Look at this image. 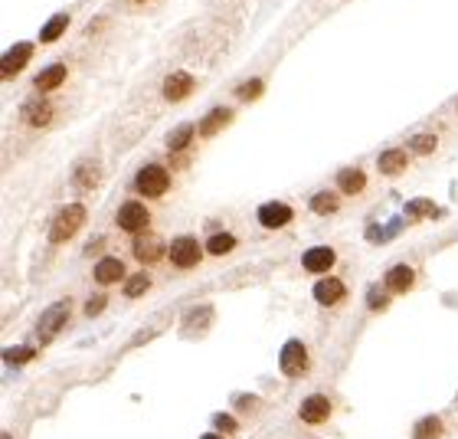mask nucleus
Listing matches in <instances>:
<instances>
[{
    "mask_svg": "<svg viewBox=\"0 0 458 439\" xmlns=\"http://www.w3.org/2000/svg\"><path fill=\"white\" fill-rule=\"evenodd\" d=\"M82 223H86V207H82V203H69L66 210H59V217L53 220L49 239H53V243H66L69 236H76Z\"/></svg>",
    "mask_w": 458,
    "mask_h": 439,
    "instance_id": "1",
    "label": "nucleus"
},
{
    "mask_svg": "<svg viewBox=\"0 0 458 439\" xmlns=\"http://www.w3.org/2000/svg\"><path fill=\"white\" fill-rule=\"evenodd\" d=\"M167 187H171V174L157 164H144L134 177V191L144 197H161V193H167Z\"/></svg>",
    "mask_w": 458,
    "mask_h": 439,
    "instance_id": "2",
    "label": "nucleus"
},
{
    "mask_svg": "<svg viewBox=\"0 0 458 439\" xmlns=\"http://www.w3.org/2000/svg\"><path fill=\"white\" fill-rule=\"evenodd\" d=\"M66 318H69V302H56V305H49L46 312H43V318H39V325H37L39 341H53V338L59 334V328L66 325Z\"/></svg>",
    "mask_w": 458,
    "mask_h": 439,
    "instance_id": "3",
    "label": "nucleus"
},
{
    "mask_svg": "<svg viewBox=\"0 0 458 439\" xmlns=\"http://www.w3.org/2000/svg\"><path fill=\"white\" fill-rule=\"evenodd\" d=\"M308 371V351L301 341H288L282 348V374L285 377H301Z\"/></svg>",
    "mask_w": 458,
    "mask_h": 439,
    "instance_id": "4",
    "label": "nucleus"
},
{
    "mask_svg": "<svg viewBox=\"0 0 458 439\" xmlns=\"http://www.w3.org/2000/svg\"><path fill=\"white\" fill-rule=\"evenodd\" d=\"M118 227L128 229V233H141V229H148V220H151V213H148V207H141L138 201H128L122 203V210H118Z\"/></svg>",
    "mask_w": 458,
    "mask_h": 439,
    "instance_id": "5",
    "label": "nucleus"
},
{
    "mask_svg": "<svg viewBox=\"0 0 458 439\" xmlns=\"http://www.w3.org/2000/svg\"><path fill=\"white\" fill-rule=\"evenodd\" d=\"M171 262L177 269H190L200 262V243L193 236H181L171 243Z\"/></svg>",
    "mask_w": 458,
    "mask_h": 439,
    "instance_id": "6",
    "label": "nucleus"
},
{
    "mask_svg": "<svg viewBox=\"0 0 458 439\" xmlns=\"http://www.w3.org/2000/svg\"><path fill=\"white\" fill-rule=\"evenodd\" d=\"M288 220H292V207H288V203L272 201V203H262V207H259V223H262L266 229L285 227Z\"/></svg>",
    "mask_w": 458,
    "mask_h": 439,
    "instance_id": "7",
    "label": "nucleus"
},
{
    "mask_svg": "<svg viewBox=\"0 0 458 439\" xmlns=\"http://www.w3.org/2000/svg\"><path fill=\"white\" fill-rule=\"evenodd\" d=\"M334 262H337V256H334V249L331 246H315L301 256V266H305L308 272H327Z\"/></svg>",
    "mask_w": 458,
    "mask_h": 439,
    "instance_id": "8",
    "label": "nucleus"
},
{
    "mask_svg": "<svg viewBox=\"0 0 458 439\" xmlns=\"http://www.w3.org/2000/svg\"><path fill=\"white\" fill-rule=\"evenodd\" d=\"M193 92V76H187V72H174V76H167V82H164V98L167 102H181V98H187Z\"/></svg>",
    "mask_w": 458,
    "mask_h": 439,
    "instance_id": "9",
    "label": "nucleus"
},
{
    "mask_svg": "<svg viewBox=\"0 0 458 439\" xmlns=\"http://www.w3.org/2000/svg\"><path fill=\"white\" fill-rule=\"evenodd\" d=\"M30 56H33V46H30V43H17V46H13L7 56H4V66H0L4 79H10L13 72H20V69L30 63Z\"/></svg>",
    "mask_w": 458,
    "mask_h": 439,
    "instance_id": "10",
    "label": "nucleus"
},
{
    "mask_svg": "<svg viewBox=\"0 0 458 439\" xmlns=\"http://www.w3.org/2000/svg\"><path fill=\"white\" fill-rule=\"evenodd\" d=\"M301 420L305 423H325L327 416H331V403H327V397H321V393H315V397H308L305 403H301Z\"/></svg>",
    "mask_w": 458,
    "mask_h": 439,
    "instance_id": "11",
    "label": "nucleus"
},
{
    "mask_svg": "<svg viewBox=\"0 0 458 439\" xmlns=\"http://www.w3.org/2000/svg\"><path fill=\"white\" fill-rule=\"evenodd\" d=\"M161 253H164V246H161V239L154 236V233L134 239V256H138V262H144V266H148V262H157Z\"/></svg>",
    "mask_w": 458,
    "mask_h": 439,
    "instance_id": "12",
    "label": "nucleus"
},
{
    "mask_svg": "<svg viewBox=\"0 0 458 439\" xmlns=\"http://www.w3.org/2000/svg\"><path fill=\"white\" fill-rule=\"evenodd\" d=\"M315 298L321 305H337L344 298V282L341 279H321L315 286Z\"/></svg>",
    "mask_w": 458,
    "mask_h": 439,
    "instance_id": "13",
    "label": "nucleus"
},
{
    "mask_svg": "<svg viewBox=\"0 0 458 439\" xmlns=\"http://www.w3.org/2000/svg\"><path fill=\"white\" fill-rule=\"evenodd\" d=\"M337 187H341L344 193H360L363 187H367V174H363L360 167H344V171L337 174Z\"/></svg>",
    "mask_w": 458,
    "mask_h": 439,
    "instance_id": "14",
    "label": "nucleus"
},
{
    "mask_svg": "<svg viewBox=\"0 0 458 439\" xmlns=\"http://www.w3.org/2000/svg\"><path fill=\"white\" fill-rule=\"evenodd\" d=\"M49 118H53V106H49V102H27V106H23V122L33 125V128L49 125Z\"/></svg>",
    "mask_w": 458,
    "mask_h": 439,
    "instance_id": "15",
    "label": "nucleus"
},
{
    "mask_svg": "<svg viewBox=\"0 0 458 439\" xmlns=\"http://www.w3.org/2000/svg\"><path fill=\"white\" fill-rule=\"evenodd\" d=\"M124 276V262L122 259H102L96 266V282H102V286H112V282H118V279Z\"/></svg>",
    "mask_w": 458,
    "mask_h": 439,
    "instance_id": "16",
    "label": "nucleus"
},
{
    "mask_svg": "<svg viewBox=\"0 0 458 439\" xmlns=\"http://www.w3.org/2000/svg\"><path fill=\"white\" fill-rule=\"evenodd\" d=\"M412 282H416V276H412L410 266H393L390 272H386V288H390V292H410Z\"/></svg>",
    "mask_w": 458,
    "mask_h": 439,
    "instance_id": "17",
    "label": "nucleus"
},
{
    "mask_svg": "<svg viewBox=\"0 0 458 439\" xmlns=\"http://www.w3.org/2000/svg\"><path fill=\"white\" fill-rule=\"evenodd\" d=\"M63 79H66V66H63V63H56V66L43 69V72L37 76V89H39V92H49V89L63 86Z\"/></svg>",
    "mask_w": 458,
    "mask_h": 439,
    "instance_id": "18",
    "label": "nucleus"
},
{
    "mask_svg": "<svg viewBox=\"0 0 458 439\" xmlns=\"http://www.w3.org/2000/svg\"><path fill=\"white\" fill-rule=\"evenodd\" d=\"M229 118H233V115H229V108H213L210 115H207V118H203L200 122V134L203 138H210V134H216L223 128V125L229 122Z\"/></svg>",
    "mask_w": 458,
    "mask_h": 439,
    "instance_id": "19",
    "label": "nucleus"
},
{
    "mask_svg": "<svg viewBox=\"0 0 458 439\" xmlns=\"http://www.w3.org/2000/svg\"><path fill=\"white\" fill-rule=\"evenodd\" d=\"M98 184V164L86 161V164H79L76 167V187L79 191H92Z\"/></svg>",
    "mask_w": 458,
    "mask_h": 439,
    "instance_id": "20",
    "label": "nucleus"
},
{
    "mask_svg": "<svg viewBox=\"0 0 458 439\" xmlns=\"http://www.w3.org/2000/svg\"><path fill=\"white\" fill-rule=\"evenodd\" d=\"M403 167H406V151H383L380 154V171L383 174H403Z\"/></svg>",
    "mask_w": 458,
    "mask_h": 439,
    "instance_id": "21",
    "label": "nucleus"
},
{
    "mask_svg": "<svg viewBox=\"0 0 458 439\" xmlns=\"http://www.w3.org/2000/svg\"><path fill=\"white\" fill-rule=\"evenodd\" d=\"M66 27H69V13H56V17L43 27V33H39V37H43V43H53V39L63 37V30H66Z\"/></svg>",
    "mask_w": 458,
    "mask_h": 439,
    "instance_id": "22",
    "label": "nucleus"
},
{
    "mask_svg": "<svg viewBox=\"0 0 458 439\" xmlns=\"http://www.w3.org/2000/svg\"><path fill=\"white\" fill-rule=\"evenodd\" d=\"M311 210L315 213H321V217H327V213H334L337 210V197L331 191H321V193H315L311 197Z\"/></svg>",
    "mask_w": 458,
    "mask_h": 439,
    "instance_id": "23",
    "label": "nucleus"
},
{
    "mask_svg": "<svg viewBox=\"0 0 458 439\" xmlns=\"http://www.w3.org/2000/svg\"><path fill=\"white\" fill-rule=\"evenodd\" d=\"M442 433V423L436 416H426V420L416 423V430H412V439H436Z\"/></svg>",
    "mask_w": 458,
    "mask_h": 439,
    "instance_id": "24",
    "label": "nucleus"
},
{
    "mask_svg": "<svg viewBox=\"0 0 458 439\" xmlns=\"http://www.w3.org/2000/svg\"><path fill=\"white\" fill-rule=\"evenodd\" d=\"M190 138H193V125H181L177 132H171V138H167V148H171V151H183V148L190 144Z\"/></svg>",
    "mask_w": 458,
    "mask_h": 439,
    "instance_id": "25",
    "label": "nucleus"
},
{
    "mask_svg": "<svg viewBox=\"0 0 458 439\" xmlns=\"http://www.w3.org/2000/svg\"><path fill=\"white\" fill-rule=\"evenodd\" d=\"M148 288H151V279H148V272H138V276L128 279V286H124V295H128V298H138V295H144Z\"/></svg>",
    "mask_w": 458,
    "mask_h": 439,
    "instance_id": "26",
    "label": "nucleus"
},
{
    "mask_svg": "<svg viewBox=\"0 0 458 439\" xmlns=\"http://www.w3.org/2000/svg\"><path fill=\"white\" fill-rule=\"evenodd\" d=\"M233 246H236V239L229 236V233H216V236H210V243H207V249H210L213 256H223V253H229Z\"/></svg>",
    "mask_w": 458,
    "mask_h": 439,
    "instance_id": "27",
    "label": "nucleus"
},
{
    "mask_svg": "<svg viewBox=\"0 0 458 439\" xmlns=\"http://www.w3.org/2000/svg\"><path fill=\"white\" fill-rule=\"evenodd\" d=\"M410 148L416 154H432L436 151V134H416V138L410 141Z\"/></svg>",
    "mask_w": 458,
    "mask_h": 439,
    "instance_id": "28",
    "label": "nucleus"
},
{
    "mask_svg": "<svg viewBox=\"0 0 458 439\" xmlns=\"http://www.w3.org/2000/svg\"><path fill=\"white\" fill-rule=\"evenodd\" d=\"M30 357H33L30 348H7V351H4V361L7 364H27Z\"/></svg>",
    "mask_w": 458,
    "mask_h": 439,
    "instance_id": "29",
    "label": "nucleus"
},
{
    "mask_svg": "<svg viewBox=\"0 0 458 439\" xmlns=\"http://www.w3.org/2000/svg\"><path fill=\"white\" fill-rule=\"evenodd\" d=\"M259 92H262V82H259V79H252V82H246V86L239 89V98H256Z\"/></svg>",
    "mask_w": 458,
    "mask_h": 439,
    "instance_id": "30",
    "label": "nucleus"
},
{
    "mask_svg": "<svg viewBox=\"0 0 458 439\" xmlns=\"http://www.w3.org/2000/svg\"><path fill=\"white\" fill-rule=\"evenodd\" d=\"M102 308H105V295H96V298H89V302H86V312H89V315H98Z\"/></svg>",
    "mask_w": 458,
    "mask_h": 439,
    "instance_id": "31",
    "label": "nucleus"
},
{
    "mask_svg": "<svg viewBox=\"0 0 458 439\" xmlns=\"http://www.w3.org/2000/svg\"><path fill=\"white\" fill-rule=\"evenodd\" d=\"M410 213H436V207H432L429 201H416V203H410Z\"/></svg>",
    "mask_w": 458,
    "mask_h": 439,
    "instance_id": "32",
    "label": "nucleus"
},
{
    "mask_svg": "<svg viewBox=\"0 0 458 439\" xmlns=\"http://www.w3.org/2000/svg\"><path fill=\"white\" fill-rule=\"evenodd\" d=\"M370 305L373 308H383V305H386V295H383L380 288H373V292H370Z\"/></svg>",
    "mask_w": 458,
    "mask_h": 439,
    "instance_id": "33",
    "label": "nucleus"
},
{
    "mask_svg": "<svg viewBox=\"0 0 458 439\" xmlns=\"http://www.w3.org/2000/svg\"><path fill=\"white\" fill-rule=\"evenodd\" d=\"M216 426H220L223 433H233V430H236V420H229V416H216Z\"/></svg>",
    "mask_w": 458,
    "mask_h": 439,
    "instance_id": "34",
    "label": "nucleus"
},
{
    "mask_svg": "<svg viewBox=\"0 0 458 439\" xmlns=\"http://www.w3.org/2000/svg\"><path fill=\"white\" fill-rule=\"evenodd\" d=\"M203 439H223V436H216V433H210V436H203Z\"/></svg>",
    "mask_w": 458,
    "mask_h": 439,
    "instance_id": "35",
    "label": "nucleus"
},
{
    "mask_svg": "<svg viewBox=\"0 0 458 439\" xmlns=\"http://www.w3.org/2000/svg\"><path fill=\"white\" fill-rule=\"evenodd\" d=\"M0 439H10V436H7V433H4V436H0Z\"/></svg>",
    "mask_w": 458,
    "mask_h": 439,
    "instance_id": "36",
    "label": "nucleus"
}]
</instances>
